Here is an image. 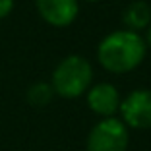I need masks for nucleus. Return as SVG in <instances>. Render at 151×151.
Listing matches in <instances>:
<instances>
[{"label": "nucleus", "instance_id": "f257e3e1", "mask_svg": "<svg viewBox=\"0 0 151 151\" xmlns=\"http://www.w3.org/2000/svg\"><path fill=\"white\" fill-rule=\"evenodd\" d=\"M147 45L139 33L118 29L109 33L97 47V60L111 74H128L143 62Z\"/></svg>", "mask_w": 151, "mask_h": 151}, {"label": "nucleus", "instance_id": "f03ea898", "mask_svg": "<svg viewBox=\"0 0 151 151\" xmlns=\"http://www.w3.org/2000/svg\"><path fill=\"white\" fill-rule=\"evenodd\" d=\"M93 81V68L80 54H70L62 58L56 64L50 76V87L54 95H60L64 99H76L91 87Z\"/></svg>", "mask_w": 151, "mask_h": 151}, {"label": "nucleus", "instance_id": "7ed1b4c3", "mask_svg": "<svg viewBox=\"0 0 151 151\" xmlns=\"http://www.w3.org/2000/svg\"><path fill=\"white\" fill-rule=\"evenodd\" d=\"M130 143L128 126L116 116L101 118L85 139V151H126Z\"/></svg>", "mask_w": 151, "mask_h": 151}, {"label": "nucleus", "instance_id": "20e7f679", "mask_svg": "<svg viewBox=\"0 0 151 151\" xmlns=\"http://www.w3.org/2000/svg\"><path fill=\"white\" fill-rule=\"evenodd\" d=\"M120 120L128 128H151V89H136L120 101Z\"/></svg>", "mask_w": 151, "mask_h": 151}, {"label": "nucleus", "instance_id": "39448f33", "mask_svg": "<svg viewBox=\"0 0 151 151\" xmlns=\"http://www.w3.org/2000/svg\"><path fill=\"white\" fill-rule=\"evenodd\" d=\"M39 16L52 27H68L80 14V0H35Z\"/></svg>", "mask_w": 151, "mask_h": 151}, {"label": "nucleus", "instance_id": "423d86ee", "mask_svg": "<svg viewBox=\"0 0 151 151\" xmlns=\"http://www.w3.org/2000/svg\"><path fill=\"white\" fill-rule=\"evenodd\" d=\"M85 93H87V97H85L87 99V107L101 118H109V116H114L118 112L120 95H118V89L112 83H109V81L95 83Z\"/></svg>", "mask_w": 151, "mask_h": 151}, {"label": "nucleus", "instance_id": "0eeeda50", "mask_svg": "<svg viewBox=\"0 0 151 151\" xmlns=\"http://www.w3.org/2000/svg\"><path fill=\"white\" fill-rule=\"evenodd\" d=\"M122 23L130 31H143L151 25V6L145 0H134L122 12Z\"/></svg>", "mask_w": 151, "mask_h": 151}, {"label": "nucleus", "instance_id": "6e6552de", "mask_svg": "<svg viewBox=\"0 0 151 151\" xmlns=\"http://www.w3.org/2000/svg\"><path fill=\"white\" fill-rule=\"evenodd\" d=\"M52 97H54V91L50 87V83H47V81H35L25 91L27 103L33 105V107H45L52 101Z\"/></svg>", "mask_w": 151, "mask_h": 151}, {"label": "nucleus", "instance_id": "1a4fd4ad", "mask_svg": "<svg viewBox=\"0 0 151 151\" xmlns=\"http://www.w3.org/2000/svg\"><path fill=\"white\" fill-rule=\"evenodd\" d=\"M14 6H16V0H0V19H6L12 14Z\"/></svg>", "mask_w": 151, "mask_h": 151}, {"label": "nucleus", "instance_id": "9d476101", "mask_svg": "<svg viewBox=\"0 0 151 151\" xmlns=\"http://www.w3.org/2000/svg\"><path fill=\"white\" fill-rule=\"evenodd\" d=\"M145 45L151 49V25L147 27V37H145Z\"/></svg>", "mask_w": 151, "mask_h": 151}, {"label": "nucleus", "instance_id": "9b49d317", "mask_svg": "<svg viewBox=\"0 0 151 151\" xmlns=\"http://www.w3.org/2000/svg\"><path fill=\"white\" fill-rule=\"evenodd\" d=\"M85 2H97V0H85Z\"/></svg>", "mask_w": 151, "mask_h": 151}]
</instances>
